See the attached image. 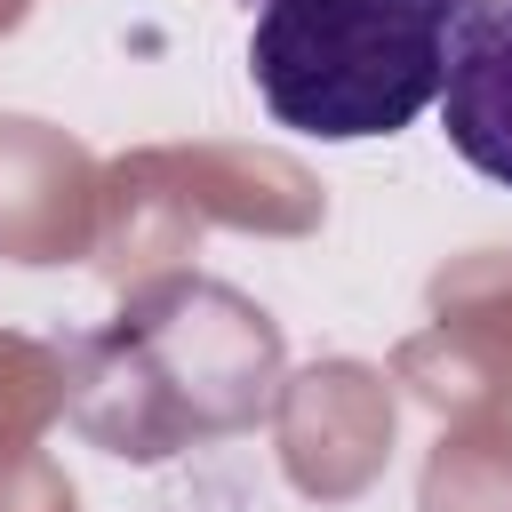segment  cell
Here are the masks:
<instances>
[{
	"instance_id": "cell-1",
	"label": "cell",
	"mask_w": 512,
	"mask_h": 512,
	"mask_svg": "<svg viewBox=\"0 0 512 512\" xmlns=\"http://www.w3.org/2000/svg\"><path fill=\"white\" fill-rule=\"evenodd\" d=\"M248 72L264 112L296 136H392L424 104H440L448 0H264Z\"/></svg>"
},
{
	"instance_id": "cell-2",
	"label": "cell",
	"mask_w": 512,
	"mask_h": 512,
	"mask_svg": "<svg viewBox=\"0 0 512 512\" xmlns=\"http://www.w3.org/2000/svg\"><path fill=\"white\" fill-rule=\"evenodd\" d=\"M440 128L464 168L512 192V0H448Z\"/></svg>"
}]
</instances>
